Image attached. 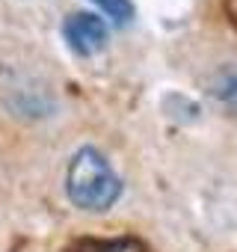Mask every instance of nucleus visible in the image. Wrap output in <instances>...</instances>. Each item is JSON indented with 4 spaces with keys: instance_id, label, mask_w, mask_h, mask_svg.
I'll return each mask as SVG.
<instances>
[{
    "instance_id": "1",
    "label": "nucleus",
    "mask_w": 237,
    "mask_h": 252,
    "mask_svg": "<svg viewBox=\"0 0 237 252\" xmlns=\"http://www.w3.org/2000/svg\"><path fill=\"white\" fill-rule=\"evenodd\" d=\"M65 196L86 214H104L122 196V178L113 172L110 160L95 146H80L68 160Z\"/></svg>"
},
{
    "instance_id": "2",
    "label": "nucleus",
    "mask_w": 237,
    "mask_h": 252,
    "mask_svg": "<svg viewBox=\"0 0 237 252\" xmlns=\"http://www.w3.org/2000/svg\"><path fill=\"white\" fill-rule=\"evenodd\" d=\"M62 39L77 57H95L110 42V27L95 12H71L62 21Z\"/></svg>"
},
{
    "instance_id": "3",
    "label": "nucleus",
    "mask_w": 237,
    "mask_h": 252,
    "mask_svg": "<svg viewBox=\"0 0 237 252\" xmlns=\"http://www.w3.org/2000/svg\"><path fill=\"white\" fill-rule=\"evenodd\" d=\"M68 252H146V246L134 237H80Z\"/></svg>"
},
{
    "instance_id": "4",
    "label": "nucleus",
    "mask_w": 237,
    "mask_h": 252,
    "mask_svg": "<svg viewBox=\"0 0 237 252\" xmlns=\"http://www.w3.org/2000/svg\"><path fill=\"white\" fill-rule=\"evenodd\" d=\"M213 95H216L228 110L237 113V65H234V63H228V65L213 77Z\"/></svg>"
},
{
    "instance_id": "5",
    "label": "nucleus",
    "mask_w": 237,
    "mask_h": 252,
    "mask_svg": "<svg viewBox=\"0 0 237 252\" xmlns=\"http://www.w3.org/2000/svg\"><path fill=\"white\" fill-rule=\"evenodd\" d=\"M92 3H95L116 27H128V24H134V18H137V6L131 3V0H92Z\"/></svg>"
},
{
    "instance_id": "6",
    "label": "nucleus",
    "mask_w": 237,
    "mask_h": 252,
    "mask_svg": "<svg viewBox=\"0 0 237 252\" xmlns=\"http://www.w3.org/2000/svg\"><path fill=\"white\" fill-rule=\"evenodd\" d=\"M222 6H225V15H228V21L237 27V0H222Z\"/></svg>"
}]
</instances>
